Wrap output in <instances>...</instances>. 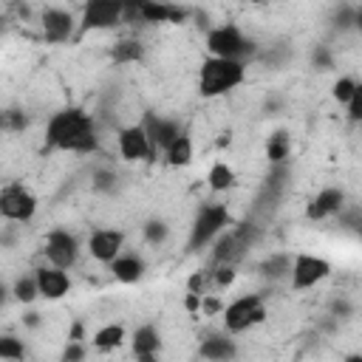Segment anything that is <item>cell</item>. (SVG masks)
I'll use <instances>...</instances> for the list:
<instances>
[{"label":"cell","mask_w":362,"mask_h":362,"mask_svg":"<svg viewBox=\"0 0 362 362\" xmlns=\"http://www.w3.org/2000/svg\"><path fill=\"white\" fill-rule=\"evenodd\" d=\"M107 269H110V274H113L119 283H124V286L141 283L144 274H147V263H144V257H141L139 252H124V249L107 263Z\"/></svg>","instance_id":"ac0fdd59"},{"label":"cell","mask_w":362,"mask_h":362,"mask_svg":"<svg viewBox=\"0 0 362 362\" xmlns=\"http://www.w3.org/2000/svg\"><path fill=\"white\" fill-rule=\"evenodd\" d=\"M68 339H85V322H82V320L71 322V328H68Z\"/></svg>","instance_id":"b9f144b4"},{"label":"cell","mask_w":362,"mask_h":362,"mask_svg":"<svg viewBox=\"0 0 362 362\" xmlns=\"http://www.w3.org/2000/svg\"><path fill=\"white\" fill-rule=\"evenodd\" d=\"M90 189L99 195H113L119 189V173L110 167H96L90 175Z\"/></svg>","instance_id":"f1b7e54d"},{"label":"cell","mask_w":362,"mask_h":362,"mask_svg":"<svg viewBox=\"0 0 362 362\" xmlns=\"http://www.w3.org/2000/svg\"><path fill=\"white\" fill-rule=\"evenodd\" d=\"M161 156H164V161L170 164V167H175V170H181V167H189L192 164V158H195V144H192V136L187 133V130H181L164 150H161Z\"/></svg>","instance_id":"ffe728a7"},{"label":"cell","mask_w":362,"mask_h":362,"mask_svg":"<svg viewBox=\"0 0 362 362\" xmlns=\"http://www.w3.org/2000/svg\"><path fill=\"white\" fill-rule=\"evenodd\" d=\"M311 65H314V71H334V65H337V57H334V48H328V45H314L311 48Z\"/></svg>","instance_id":"d6a6232c"},{"label":"cell","mask_w":362,"mask_h":362,"mask_svg":"<svg viewBox=\"0 0 362 362\" xmlns=\"http://www.w3.org/2000/svg\"><path fill=\"white\" fill-rule=\"evenodd\" d=\"M209 277H212V283H215L218 288H226V286L235 283L238 269H235V263H215L212 272H209Z\"/></svg>","instance_id":"836d02e7"},{"label":"cell","mask_w":362,"mask_h":362,"mask_svg":"<svg viewBox=\"0 0 362 362\" xmlns=\"http://www.w3.org/2000/svg\"><path fill=\"white\" fill-rule=\"evenodd\" d=\"M116 150L124 161L136 164V161H147L153 158V150H150V139L141 127V122H133V124H124L116 130Z\"/></svg>","instance_id":"7c38bea8"},{"label":"cell","mask_w":362,"mask_h":362,"mask_svg":"<svg viewBox=\"0 0 362 362\" xmlns=\"http://www.w3.org/2000/svg\"><path fill=\"white\" fill-rule=\"evenodd\" d=\"M266 297H269L266 291H255V294H240V297L223 303V308L218 314L223 331H229V334L238 337V334H246L249 328L266 322V317H269Z\"/></svg>","instance_id":"277c9868"},{"label":"cell","mask_w":362,"mask_h":362,"mask_svg":"<svg viewBox=\"0 0 362 362\" xmlns=\"http://www.w3.org/2000/svg\"><path fill=\"white\" fill-rule=\"evenodd\" d=\"M252 3H263V0H252Z\"/></svg>","instance_id":"f6af8a7d"},{"label":"cell","mask_w":362,"mask_h":362,"mask_svg":"<svg viewBox=\"0 0 362 362\" xmlns=\"http://www.w3.org/2000/svg\"><path fill=\"white\" fill-rule=\"evenodd\" d=\"M240 354L238 348V339L235 334L229 331H212V334H204L201 342H198V356L201 359H209V362H229Z\"/></svg>","instance_id":"2e32d148"},{"label":"cell","mask_w":362,"mask_h":362,"mask_svg":"<svg viewBox=\"0 0 362 362\" xmlns=\"http://www.w3.org/2000/svg\"><path fill=\"white\" fill-rule=\"evenodd\" d=\"M288 272H291V255L288 252H272L257 263V274L266 283H283V280H288Z\"/></svg>","instance_id":"44dd1931"},{"label":"cell","mask_w":362,"mask_h":362,"mask_svg":"<svg viewBox=\"0 0 362 362\" xmlns=\"http://www.w3.org/2000/svg\"><path fill=\"white\" fill-rule=\"evenodd\" d=\"M226 226H232V212L226 204L221 201H209V204H201L192 223H189V235H187V252L195 255V252H204Z\"/></svg>","instance_id":"3957f363"},{"label":"cell","mask_w":362,"mask_h":362,"mask_svg":"<svg viewBox=\"0 0 362 362\" xmlns=\"http://www.w3.org/2000/svg\"><path fill=\"white\" fill-rule=\"evenodd\" d=\"M235 181H238V175L226 161H215L209 167V173H206V187L212 192H229L235 187Z\"/></svg>","instance_id":"4316f807"},{"label":"cell","mask_w":362,"mask_h":362,"mask_svg":"<svg viewBox=\"0 0 362 362\" xmlns=\"http://www.w3.org/2000/svg\"><path fill=\"white\" fill-rule=\"evenodd\" d=\"M0 119H3V130H25L28 124L23 110H0Z\"/></svg>","instance_id":"d590c367"},{"label":"cell","mask_w":362,"mask_h":362,"mask_svg":"<svg viewBox=\"0 0 362 362\" xmlns=\"http://www.w3.org/2000/svg\"><path fill=\"white\" fill-rule=\"evenodd\" d=\"M28 348L17 334H0V359H25Z\"/></svg>","instance_id":"4dcf8cb0"},{"label":"cell","mask_w":362,"mask_h":362,"mask_svg":"<svg viewBox=\"0 0 362 362\" xmlns=\"http://www.w3.org/2000/svg\"><path fill=\"white\" fill-rule=\"evenodd\" d=\"M119 3H122V23L139 20V6H141L144 0H119Z\"/></svg>","instance_id":"ab89813d"},{"label":"cell","mask_w":362,"mask_h":362,"mask_svg":"<svg viewBox=\"0 0 362 362\" xmlns=\"http://www.w3.org/2000/svg\"><path fill=\"white\" fill-rule=\"evenodd\" d=\"M331 272H334V266H331V260H325L322 255L297 252V255H291L288 288H291V291H308V288L320 286L322 280H328Z\"/></svg>","instance_id":"8992f818"},{"label":"cell","mask_w":362,"mask_h":362,"mask_svg":"<svg viewBox=\"0 0 362 362\" xmlns=\"http://www.w3.org/2000/svg\"><path fill=\"white\" fill-rule=\"evenodd\" d=\"M34 277H37L40 300H48V303L68 297V291H71V286H74L68 269H59V266H51V263L37 266V269H34Z\"/></svg>","instance_id":"9a60e30c"},{"label":"cell","mask_w":362,"mask_h":362,"mask_svg":"<svg viewBox=\"0 0 362 362\" xmlns=\"http://www.w3.org/2000/svg\"><path fill=\"white\" fill-rule=\"evenodd\" d=\"M206 51L209 57H226V59H240V62H252L257 57V42L252 37L243 34V28H238L235 23H221L206 28Z\"/></svg>","instance_id":"5b68a950"},{"label":"cell","mask_w":362,"mask_h":362,"mask_svg":"<svg viewBox=\"0 0 362 362\" xmlns=\"http://www.w3.org/2000/svg\"><path fill=\"white\" fill-rule=\"evenodd\" d=\"M291 156V136L288 130H272L266 136V158L269 164H286Z\"/></svg>","instance_id":"cb8c5ba5"},{"label":"cell","mask_w":362,"mask_h":362,"mask_svg":"<svg viewBox=\"0 0 362 362\" xmlns=\"http://www.w3.org/2000/svg\"><path fill=\"white\" fill-rule=\"evenodd\" d=\"M42 325V314L40 311H34V308H28L25 314H23V328H28V331H37Z\"/></svg>","instance_id":"60d3db41"},{"label":"cell","mask_w":362,"mask_h":362,"mask_svg":"<svg viewBox=\"0 0 362 362\" xmlns=\"http://www.w3.org/2000/svg\"><path fill=\"white\" fill-rule=\"evenodd\" d=\"M187 17H189V11L178 3H170V0H144L139 6V23H147V25H158V23L181 25Z\"/></svg>","instance_id":"e0dca14e"},{"label":"cell","mask_w":362,"mask_h":362,"mask_svg":"<svg viewBox=\"0 0 362 362\" xmlns=\"http://www.w3.org/2000/svg\"><path fill=\"white\" fill-rule=\"evenodd\" d=\"M249 65L240 59H226V57H206L198 68V93L204 99H218L232 93L246 82Z\"/></svg>","instance_id":"7a4b0ae2"},{"label":"cell","mask_w":362,"mask_h":362,"mask_svg":"<svg viewBox=\"0 0 362 362\" xmlns=\"http://www.w3.org/2000/svg\"><path fill=\"white\" fill-rule=\"evenodd\" d=\"M130 351H133L136 359L153 362L156 354L161 351V331H158V325H156V322H141V325H136L133 334H130Z\"/></svg>","instance_id":"d6986e66"},{"label":"cell","mask_w":362,"mask_h":362,"mask_svg":"<svg viewBox=\"0 0 362 362\" xmlns=\"http://www.w3.org/2000/svg\"><path fill=\"white\" fill-rule=\"evenodd\" d=\"M8 297H11V294H8V286H3V283H0V305H6V300H8Z\"/></svg>","instance_id":"ee69618b"},{"label":"cell","mask_w":362,"mask_h":362,"mask_svg":"<svg viewBox=\"0 0 362 362\" xmlns=\"http://www.w3.org/2000/svg\"><path fill=\"white\" fill-rule=\"evenodd\" d=\"M65 362H82L85 356H88V345H85V339H65V348H62V354H59Z\"/></svg>","instance_id":"e575fe53"},{"label":"cell","mask_w":362,"mask_h":362,"mask_svg":"<svg viewBox=\"0 0 362 362\" xmlns=\"http://www.w3.org/2000/svg\"><path fill=\"white\" fill-rule=\"evenodd\" d=\"M40 209L37 195L23 184H6L0 189V218L8 223H28Z\"/></svg>","instance_id":"52a82bcc"},{"label":"cell","mask_w":362,"mask_h":362,"mask_svg":"<svg viewBox=\"0 0 362 362\" xmlns=\"http://www.w3.org/2000/svg\"><path fill=\"white\" fill-rule=\"evenodd\" d=\"M110 59H113L116 65H136V62H141V59H144V45H141V40H136V37H122L119 42H113Z\"/></svg>","instance_id":"603a6c76"},{"label":"cell","mask_w":362,"mask_h":362,"mask_svg":"<svg viewBox=\"0 0 362 362\" xmlns=\"http://www.w3.org/2000/svg\"><path fill=\"white\" fill-rule=\"evenodd\" d=\"M359 23H362V14H359V6H356V3H342V6L334 11V17H331L334 31H339V34L356 31Z\"/></svg>","instance_id":"83f0119b"},{"label":"cell","mask_w":362,"mask_h":362,"mask_svg":"<svg viewBox=\"0 0 362 362\" xmlns=\"http://www.w3.org/2000/svg\"><path fill=\"white\" fill-rule=\"evenodd\" d=\"M345 107H348V122H354V124L362 122V88L345 102Z\"/></svg>","instance_id":"f35d334b"},{"label":"cell","mask_w":362,"mask_h":362,"mask_svg":"<svg viewBox=\"0 0 362 362\" xmlns=\"http://www.w3.org/2000/svg\"><path fill=\"white\" fill-rule=\"evenodd\" d=\"M45 150L74 153V156H93L99 153V130L93 113L79 105H65L54 110L42 130Z\"/></svg>","instance_id":"6da1fadb"},{"label":"cell","mask_w":362,"mask_h":362,"mask_svg":"<svg viewBox=\"0 0 362 362\" xmlns=\"http://www.w3.org/2000/svg\"><path fill=\"white\" fill-rule=\"evenodd\" d=\"M184 308H187V311H198V308H201V294L187 291V297H184Z\"/></svg>","instance_id":"7bdbcfd3"},{"label":"cell","mask_w":362,"mask_h":362,"mask_svg":"<svg viewBox=\"0 0 362 362\" xmlns=\"http://www.w3.org/2000/svg\"><path fill=\"white\" fill-rule=\"evenodd\" d=\"M170 235H173V226H170L164 218H158V215H153V218H147V221L141 223V240H144L147 246H153V249L164 246V243L170 240Z\"/></svg>","instance_id":"d4e9b609"},{"label":"cell","mask_w":362,"mask_h":362,"mask_svg":"<svg viewBox=\"0 0 362 362\" xmlns=\"http://www.w3.org/2000/svg\"><path fill=\"white\" fill-rule=\"evenodd\" d=\"M124 232L122 229H116V226H96L90 235H88V240H85V252L96 260V263H102V266H107L122 249H124Z\"/></svg>","instance_id":"30bf717a"},{"label":"cell","mask_w":362,"mask_h":362,"mask_svg":"<svg viewBox=\"0 0 362 362\" xmlns=\"http://www.w3.org/2000/svg\"><path fill=\"white\" fill-rule=\"evenodd\" d=\"M122 25V3L119 0H85L79 11V34L88 31H110Z\"/></svg>","instance_id":"9c48e42d"},{"label":"cell","mask_w":362,"mask_h":362,"mask_svg":"<svg viewBox=\"0 0 362 362\" xmlns=\"http://www.w3.org/2000/svg\"><path fill=\"white\" fill-rule=\"evenodd\" d=\"M348 204V195L342 187L337 184H328L322 189H317V195L305 204V218L311 223H320V221H328V218H337L342 212V206Z\"/></svg>","instance_id":"4fadbf2b"},{"label":"cell","mask_w":362,"mask_h":362,"mask_svg":"<svg viewBox=\"0 0 362 362\" xmlns=\"http://www.w3.org/2000/svg\"><path fill=\"white\" fill-rule=\"evenodd\" d=\"M124 339H127V331H124L122 322H105V325H99V328L93 331L90 345H93L96 351L107 354V351H116L119 345H124Z\"/></svg>","instance_id":"7402d4cb"},{"label":"cell","mask_w":362,"mask_h":362,"mask_svg":"<svg viewBox=\"0 0 362 362\" xmlns=\"http://www.w3.org/2000/svg\"><path fill=\"white\" fill-rule=\"evenodd\" d=\"M221 308H223V300L218 297V294H201V311L206 314V317H218L221 314Z\"/></svg>","instance_id":"74e56055"},{"label":"cell","mask_w":362,"mask_h":362,"mask_svg":"<svg viewBox=\"0 0 362 362\" xmlns=\"http://www.w3.org/2000/svg\"><path fill=\"white\" fill-rule=\"evenodd\" d=\"M8 294H11V300H17V303H23V305H34V303L40 300V288H37L34 272L14 277V283L8 286Z\"/></svg>","instance_id":"484cf974"},{"label":"cell","mask_w":362,"mask_h":362,"mask_svg":"<svg viewBox=\"0 0 362 362\" xmlns=\"http://www.w3.org/2000/svg\"><path fill=\"white\" fill-rule=\"evenodd\" d=\"M40 28H42V37L48 42H68L79 31V20L68 8L48 6L40 11Z\"/></svg>","instance_id":"8fae6325"},{"label":"cell","mask_w":362,"mask_h":362,"mask_svg":"<svg viewBox=\"0 0 362 362\" xmlns=\"http://www.w3.org/2000/svg\"><path fill=\"white\" fill-rule=\"evenodd\" d=\"M206 280H209V272L195 269V272L187 277V291H192V294H204V291H206Z\"/></svg>","instance_id":"8d00e7d4"},{"label":"cell","mask_w":362,"mask_h":362,"mask_svg":"<svg viewBox=\"0 0 362 362\" xmlns=\"http://www.w3.org/2000/svg\"><path fill=\"white\" fill-rule=\"evenodd\" d=\"M354 311H356V305L348 294H337L328 300V317H334V320H348V317H354Z\"/></svg>","instance_id":"1f68e13d"},{"label":"cell","mask_w":362,"mask_h":362,"mask_svg":"<svg viewBox=\"0 0 362 362\" xmlns=\"http://www.w3.org/2000/svg\"><path fill=\"white\" fill-rule=\"evenodd\" d=\"M359 88H362V85H359V79H356V76L342 74V76H337V79H334V85H331V99H334V102H339V105H345V102H348Z\"/></svg>","instance_id":"f546056e"},{"label":"cell","mask_w":362,"mask_h":362,"mask_svg":"<svg viewBox=\"0 0 362 362\" xmlns=\"http://www.w3.org/2000/svg\"><path fill=\"white\" fill-rule=\"evenodd\" d=\"M141 127H144V133H147V139H150V150H153V156H158V153H161V150H164V147L184 130L178 119H173V116H161V113H153V110L144 113Z\"/></svg>","instance_id":"5bb4252c"},{"label":"cell","mask_w":362,"mask_h":362,"mask_svg":"<svg viewBox=\"0 0 362 362\" xmlns=\"http://www.w3.org/2000/svg\"><path fill=\"white\" fill-rule=\"evenodd\" d=\"M79 238L65 229V226H54L45 232V240H42V255H45V263L51 266H59V269H74L76 260H79Z\"/></svg>","instance_id":"ba28073f"}]
</instances>
